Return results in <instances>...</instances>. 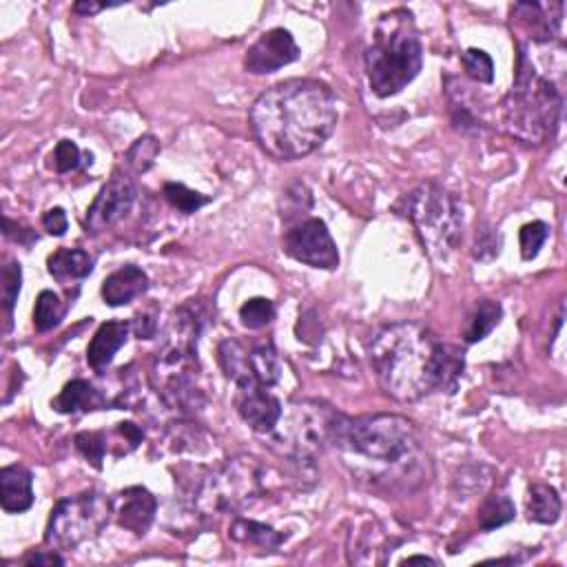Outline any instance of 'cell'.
<instances>
[{
    "label": "cell",
    "instance_id": "37",
    "mask_svg": "<svg viewBox=\"0 0 567 567\" xmlns=\"http://www.w3.org/2000/svg\"><path fill=\"white\" fill-rule=\"evenodd\" d=\"M82 162V153L78 149L76 142L71 140H60L56 144V151H54V164H56V171L58 173H71L80 167Z\"/></svg>",
    "mask_w": 567,
    "mask_h": 567
},
{
    "label": "cell",
    "instance_id": "5",
    "mask_svg": "<svg viewBox=\"0 0 567 567\" xmlns=\"http://www.w3.org/2000/svg\"><path fill=\"white\" fill-rule=\"evenodd\" d=\"M421 65L424 47L408 9H393L379 16L366 49V74L375 96H397L419 76Z\"/></svg>",
    "mask_w": 567,
    "mask_h": 567
},
{
    "label": "cell",
    "instance_id": "32",
    "mask_svg": "<svg viewBox=\"0 0 567 567\" xmlns=\"http://www.w3.org/2000/svg\"><path fill=\"white\" fill-rule=\"evenodd\" d=\"M275 317V306L266 297H253L240 308V319L244 328H251V331H260V328L268 326Z\"/></svg>",
    "mask_w": 567,
    "mask_h": 567
},
{
    "label": "cell",
    "instance_id": "24",
    "mask_svg": "<svg viewBox=\"0 0 567 567\" xmlns=\"http://www.w3.org/2000/svg\"><path fill=\"white\" fill-rule=\"evenodd\" d=\"M561 497L552 486L545 483H532L528 490V521L552 525L561 517Z\"/></svg>",
    "mask_w": 567,
    "mask_h": 567
},
{
    "label": "cell",
    "instance_id": "28",
    "mask_svg": "<svg viewBox=\"0 0 567 567\" xmlns=\"http://www.w3.org/2000/svg\"><path fill=\"white\" fill-rule=\"evenodd\" d=\"M313 206L311 191L302 182H295L286 189L282 198V220L291 226L300 220H306V211Z\"/></svg>",
    "mask_w": 567,
    "mask_h": 567
},
{
    "label": "cell",
    "instance_id": "27",
    "mask_svg": "<svg viewBox=\"0 0 567 567\" xmlns=\"http://www.w3.org/2000/svg\"><path fill=\"white\" fill-rule=\"evenodd\" d=\"M67 313L65 302L54 291H43L38 295L36 308H34V326L38 333H49L63 322Z\"/></svg>",
    "mask_w": 567,
    "mask_h": 567
},
{
    "label": "cell",
    "instance_id": "17",
    "mask_svg": "<svg viewBox=\"0 0 567 567\" xmlns=\"http://www.w3.org/2000/svg\"><path fill=\"white\" fill-rule=\"evenodd\" d=\"M149 291V277L138 266H122L102 282V300L109 306H125Z\"/></svg>",
    "mask_w": 567,
    "mask_h": 567
},
{
    "label": "cell",
    "instance_id": "35",
    "mask_svg": "<svg viewBox=\"0 0 567 567\" xmlns=\"http://www.w3.org/2000/svg\"><path fill=\"white\" fill-rule=\"evenodd\" d=\"M550 229L545 222H530L525 224L521 233H519V242H521V255L523 260H534L536 255L541 253L545 240H548Z\"/></svg>",
    "mask_w": 567,
    "mask_h": 567
},
{
    "label": "cell",
    "instance_id": "25",
    "mask_svg": "<svg viewBox=\"0 0 567 567\" xmlns=\"http://www.w3.org/2000/svg\"><path fill=\"white\" fill-rule=\"evenodd\" d=\"M501 315H503V308H501L499 302L479 300L477 306H474L470 319H468L466 331H463V339H466V344L483 342V339H486L494 331V328L499 326Z\"/></svg>",
    "mask_w": 567,
    "mask_h": 567
},
{
    "label": "cell",
    "instance_id": "20",
    "mask_svg": "<svg viewBox=\"0 0 567 567\" xmlns=\"http://www.w3.org/2000/svg\"><path fill=\"white\" fill-rule=\"evenodd\" d=\"M512 18L530 34L532 43H550L556 36L561 34V23L563 14L550 16L545 14V9L536 3H519L512 7Z\"/></svg>",
    "mask_w": 567,
    "mask_h": 567
},
{
    "label": "cell",
    "instance_id": "19",
    "mask_svg": "<svg viewBox=\"0 0 567 567\" xmlns=\"http://www.w3.org/2000/svg\"><path fill=\"white\" fill-rule=\"evenodd\" d=\"M107 406H109L107 397L85 379L69 381L54 401V408L58 412H63V415H82V412H94Z\"/></svg>",
    "mask_w": 567,
    "mask_h": 567
},
{
    "label": "cell",
    "instance_id": "30",
    "mask_svg": "<svg viewBox=\"0 0 567 567\" xmlns=\"http://www.w3.org/2000/svg\"><path fill=\"white\" fill-rule=\"evenodd\" d=\"M160 156V142L153 136H142L127 151V164L136 173H147Z\"/></svg>",
    "mask_w": 567,
    "mask_h": 567
},
{
    "label": "cell",
    "instance_id": "1",
    "mask_svg": "<svg viewBox=\"0 0 567 567\" xmlns=\"http://www.w3.org/2000/svg\"><path fill=\"white\" fill-rule=\"evenodd\" d=\"M331 448L368 490L386 499L419 490L430 477V459L419 430L399 415H339Z\"/></svg>",
    "mask_w": 567,
    "mask_h": 567
},
{
    "label": "cell",
    "instance_id": "4",
    "mask_svg": "<svg viewBox=\"0 0 567 567\" xmlns=\"http://www.w3.org/2000/svg\"><path fill=\"white\" fill-rule=\"evenodd\" d=\"M202 333V317L193 306L175 308L164 342L153 359L151 384L164 399V404L182 415L204 406V390L198 384V339Z\"/></svg>",
    "mask_w": 567,
    "mask_h": 567
},
{
    "label": "cell",
    "instance_id": "34",
    "mask_svg": "<svg viewBox=\"0 0 567 567\" xmlns=\"http://www.w3.org/2000/svg\"><path fill=\"white\" fill-rule=\"evenodd\" d=\"M461 65L472 80L483 82V85H490L494 80L492 58L483 49H468L466 54L461 56Z\"/></svg>",
    "mask_w": 567,
    "mask_h": 567
},
{
    "label": "cell",
    "instance_id": "9",
    "mask_svg": "<svg viewBox=\"0 0 567 567\" xmlns=\"http://www.w3.org/2000/svg\"><path fill=\"white\" fill-rule=\"evenodd\" d=\"M406 215L435 260L455 253L463 237V211L450 191L435 182L419 184L406 198Z\"/></svg>",
    "mask_w": 567,
    "mask_h": 567
},
{
    "label": "cell",
    "instance_id": "12",
    "mask_svg": "<svg viewBox=\"0 0 567 567\" xmlns=\"http://www.w3.org/2000/svg\"><path fill=\"white\" fill-rule=\"evenodd\" d=\"M136 202V187L125 173H113V178L100 189L96 200L87 209L85 226L91 233H100L125 220Z\"/></svg>",
    "mask_w": 567,
    "mask_h": 567
},
{
    "label": "cell",
    "instance_id": "29",
    "mask_svg": "<svg viewBox=\"0 0 567 567\" xmlns=\"http://www.w3.org/2000/svg\"><path fill=\"white\" fill-rule=\"evenodd\" d=\"M164 200H167L175 211L187 213V215L200 211L204 204H209V198H206V195L198 191H191L189 187H184V184H178V182L164 184Z\"/></svg>",
    "mask_w": 567,
    "mask_h": 567
},
{
    "label": "cell",
    "instance_id": "6",
    "mask_svg": "<svg viewBox=\"0 0 567 567\" xmlns=\"http://www.w3.org/2000/svg\"><path fill=\"white\" fill-rule=\"evenodd\" d=\"M561 111V91L534 69V63L521 47L514 87L501 105L503 129L525 144H545L559 127Z\"/></svg>",
    "mask_w": 567,
    "mask_h": 567
},
{
    "label": "cell",
    "instance_id": "16",
    "mask_svg": "<svg viewBox=\"0 0 567 567\" xmlns=\"http://www.w3.org/2000/svg\"><path fill=\"white\" fill-rule=\"evenodd\" d=\"M0 505L7 514L27 512L34 505V479L23 466L0 470Z\"/></svg>",
    "mask_w": 567,
    "mask_h": 567
},
{
    "label": "cell",
    "instance_id": "36",
    "mask_svg": "<svg viewBox=\"0 0 567 567\" xmlns=\"http://www.w3.org/2000/svg\"><path fill=\"white\" fill-rule=\"evenodd\" d=\"M0 280H3V306L7 315H12L20 295V284H23V268L18 262H5Z\"/></svg>",
    "mask_w": 567,
    "mask_h": 567
},
{
    "label": "cell",
    "instance_id": "15",
    "mask_svg": "<svg viewBox=\"0 0 567 567\" xmlns=\"http://www.w3.org/2000/svg\"><path fill=\"white\" fill-rule=\"evenodd\" d=\"M111 503L113 517H116L120 528H125L136 536H144L149 532L153 519H156L158 501L147 488L133 486L122 490Z\"/></svg>",
    "mask_w": 567,
    "mask_h": 567
},
{
    "label": "cell",
    "instance_id": "11",
    "mask_svg": "<svg viewBox=\"0 0 567 567\" xmlns=\"http://www.w3.org/2000/svg\"><path fill=\"white\" fill-rule=\"evenodd\" d=\"M286 255L313 268L333 271L339 266V251L331 231L319 218H306L291 224L282 237Z\"/></svg>",
    "mask_w": 567,
    "mask_h": 567
},
{
    "label": "cell",
    "instance_id": "18",
    "mask_svg": "<svg viewBox=\"0 0 567 567\" xmlns=\"http://www.w3.org/2000/svg\"><path fill=\"white\" fill-rule=\"evenodd\" d=\"M129 333H131V324H127V322L102 324L96 331L94 339H91L89 348H87L89 366L94 368L96 373L107 370L118 350L127 344Z\"/></svg>",
    "mask_w": 567,
    "mask_h": 567
},
{
    "label": "cell",
    "instance_id": "7",
    "mask_svg": "<svg viewBox=\"0 0 567 567\" xmlns=\"http://www.w3.org/2000/svg\"><path fill=\"white\" fill-rule=\"evenodd\" d=\"M271 488L268 470L253 457H233L211 470L193 492V508L200 517L235 514L251 505Z\"/></svg>",
    "mask_w": 567,
    "mask_h": 567
},
{
    "label": "cell",
    "instance_id": "31",
    "mask_svg": "<svg viewBox=\"0 0 567 567\" xmlns=\"http://www.w3.org/2000/svg\"><path fill=\"white\" fill-rule=\"evenodd\" d=\"M218 355H220V366L226 377L233 381H240L246 375V355H249V350H246L240 342H235V339H226V342L220 344Z\"/></svg>",
    "mask_w": 567,
    "mask_h": 567
},
{
    "label": "cell",
    "instance_id": "13",
    "mask_svg": "<svg viewBox=\"0 0 567 567\" xmlns=\"http://www.w3.org/2000/svg\"><path fill=\"white\" fill-rule=\"evenodd\" d=\"M235 386V406L244 419V424L251 430L260 432V435H268L282 417L284 408L280 399L271 393V388L257 384L253 379H242Z\"/></svg>",
    "mask_w": 567,
    "mask_h": 567
},
{
    "label": "cell",
    "instance_id": "23",
    "mask_svg": "<svg viewBox=\"0 0 567 567\" xmlns=\"http://www.w3.org/2000/svg\"><path fill=\"white\" fill-rule=\"evenodd\" d=\"M229 539L240 545H253V548H260L264 552H275L284 543V534L273 530L271 525L251 519H235L229 528Z\"/></svg>",
    "mask_w": 567,
    "mask_h": 567
},
{
    "label": "cell",
    "instance_id": "38",
    "mask_svg": "<svg viewBox=\"0 0 567 567\" xmlns=\"http://www.w3.org/2000/svg\"><path fill=\"white\" fill-rule=\"evenodd\" d=\"M499 246V235L488 229V226H481V231H477V244H474V257L490 260V257L499 255Z\"/></svg>",
    "mask_w": 567,
    "mask_h": 567
},
{
    "label": "cell",
    "instance_id": "39",
    "mask_svg": "<svg viewBox=\"0 0 567 567\" xmlns=\"http://www.w3.org/2000/svg\"><path fill=\"white\" fill-rule=\"evenodd\" d=\"M67 215L63 209H49L45 215H43V229L49 233V235H54V237H63L67 233Z\"/></svg>",
    "mask_w": 567,
    "mask_h": 567
},
{
    "label": "cell",
    "instance_id": "40",
    "mask_svg": "<svg viewBox=\"0 0 567 567\" xmlns=\"http://www.w3.org/2000/svg\"><path fill=\"white\" fill-rule=\"evenodd\" d=\"M25 565H36V567H45V565H65V561L54 550H40V552H32L29 556H25Z\"/></svg>",
    "mask_w": 567,
    "mask_h": 567
},
{
    "label": "cell",
    "instance_id": "33",
    "mask_svg": "<svg viewBox=\"0 0 567 567\" xmlns=\"http://www.w3.org/2000/svg\"><path fill=\"white\" fill-rule=\"evenodd\" d=\"M76 448L91 466L100 470L102 459H105L109 450V437L105 432H80V435H76Z\"/></svg>",
    "mask_w": 567,
    "mask_h": 567
},
{
    "label": "cell",
    "instance_id": "41",
    "mask_svg": "<svg viewBox=\"0 0 567 567\" xmlns=\"http://www.w3.org/2000/svg\"><path fill=\"white\" fill-rule=\"evenodd\" d=\"M131 328L136 331V335L140 339H151L153 335H156V322H153L149 315H138Z\"/></svg>",
    "mask_w": 567,
    "mask_h": 567
},
{
    "label": "cell",
    "instance_id": "8",
    "mask_svg": "<svg viewBox=\"0 0 567 567\" xmlns=\"http://www.w3.org/2000/svg\"><path fill=\"white\" fill-rule=\"evenodd\" d=\"M339 412L319 401H293L282 410L277 426L268 432V446L297 468H311L317 452L331 448Z\"/></svg>",
    "mask_w": 567,
    "mask_h": 567
},
{
    "label": "cell",
    "instance_id": "42",
    "mask_svg": "<svg viewBox=\"0 0 567 567\" xmlns=\"http://www.w3.org/2000/svg\"><path fill=\"white\" fill-rule=\"evenodd\" d=\"M102 9H105V5H96V3H76L74 5V12L76 14H98V12H102Z\"/></svg>",
    "mask_w": 567,
    "mask_h": 567
},
{
    "label": "cell",
    "instance_id": "26",
    "mask_svg": "<svg viewBox=\"0 0 567 567\" xmlns=\"http://www.w3.org/2000/svg\"><path fill=\"white\" fill-rule=\"evenodd\" d=\"M514 517H517L514 503L505 494H492L479 508V528L486 532L497 530L501 525L514 521Z\"/></svg>",
    "mask_w": 567,
    "mask_h": 567
},
{
    "label": "cell",
    "instance_id": "22",
    "mask_svg": "<svg viewBox=\"0 0 567 567\" xmlns=\"http://www.w3.org/2000/svg\"><path fill=\"white\" fill-rule=\"evenodd\" d=\"M242 379H253L266 388H273L282 379V362L273 344L249 350V355H246V375Z\"/></svg>",
    "mask_w": 567,
    "mask_h": 567
},
{
    "label": "cell",
    "instance_id": "14",
    "mask_svg": "<svg viewBox=\"0 0 567 567\" xmlns=\"http://www.w3.org/2000/svg\"><path fill=\"white\" fill-rule=\"evenodd\" d=\"M300 58V47L286 29H271L253 43L244 56V69L253 76L273 74Z\"/></svg>",
    "mask_w": 567,
    "mask_h": 567
},
{
    "label": "cell",
    "instance_id": "2",
    "mask_svg": "<svg viewBox=\"0 0 567 567\" xmlns=\"http://www.w3.org/2000/svg\"><path fill=\"white\" fill-rule=\"evenodd\" d=\"M337 98L319 80L277 82L253 102L249 125L257 144L275 160L311 156L337 125Z\"/></svg>",
    "mask_w": 567,
    "mask_h": 567
},
{
    "label": "cell",
    "instance_id": "3",
    "mask_svg": "<svg viewBox=\"0 0 567 567\" xmlns=\"http://www.w3.org/2000/svg\"><path fill=\"white\" fill-rule=\"evenodd\" d=\"M379 386L397 401H419L432 390H455L463 373V355L441 344L439 337L417 322L384 326L368 348Z\"/></svg>",
    "mask_w": 567,
    "mask_h": 567
},
{
    "label": "cell",
    "instance_id": "43",
    "mask_svg": "<svg viewBox=\"0 0 567 567\" xmlns=\"http://www.w3.org/2000/svg\"><path fill=\"white\" fill-rule=\"evenodd\" d=\"M406 565H412V563H424V565H437L435 559H428V556H408V559L404 561Z\"/></svg>",
    "mask_w": 567,
    "mask_h": 567
},
{
    "label": "cell",
    "instance_id": "21",
    "mask_svg": "<svg viewBox=\"0 0 567 567\" xmlns=\"http://www.w3.org/2000/svg\"><path fill=\"white\" fill-rule=\"evenodd\" d=\"M49 275L60 284L78 282L94 271V260L91 255L82 249H58L49 255L47 260Z\"/></svg>",
    "mask_w": 567,
    "mask_h": 567
},
{
    "label": "cell",
    "instance_id": "10",
    "mask_svg": "<svg viewBox=\"0 0 567 567\" xmlns=\"http://www.w3.org/2000/svg\"><path fill=\"white\" fill-rule=\"evenodd\" d=\"M113 503L100 492H82L56 503L45 530V543L54 550H74L107 528Z\"/></svg>",
    "mask_w": 567,
    "mask_h": 567
}]
</instances>
